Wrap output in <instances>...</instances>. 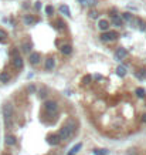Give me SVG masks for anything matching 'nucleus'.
Masks as SVG:
<instances>
[{"mask_svg":"<svg viewBox=\"0 0 146 155\" xmlns=\"http://www.w3.org/2000/svg\"><path fill=\"white\" fill-rule=\"evenodd\" d=\"M121 19H122V20H126V22H132V19H133V16H132L131 13H122V16H121Z\"/></svg>","mask_w":146,"mask_h":155,"instance_id":"6ab92c4d","label":"nucleus"},{"mask_svg":"<svg viewBox=\"0 0 146 155\" xmlns=\"http://www.w3.org/2000/svg\"><path fill=\"white\" fill-rule=\"evenodd\" d=\"M135 93H136V95L139 97V98H143L146 95V93H145V90L142 88V87H138V88L135 90Z\"/></svg>","mask_w":146,"mask_h":155,"instance_id":"f3484780","label":"nucleus"},{"mask_svg":"<svg viewBox=\"0 0 146 155\" xmlns=\"http://www.w3.org/2000/svg\"><path fill=\"white\" fill-rule=\"evenodd\" d=\"M90 81H91V76H87V77H84V83H85V84H88Z\"/></svg>","mask_w":146,"mask_h":155,"instance_id":"cd10ccee","label":"nucleus"},{"mask_svg":"<svg viewBox=\"0 0 146 155\" xmlns=\"http://www.w3.org/2000/svg\"><path fill=\"white\" fill-rule=\"evenodd\" d=\"M24 22H26V24H33V23H35V19L31 17V16H26L24 17Z\"/></svg>","mask_w":146,"mask_h":155,"instance_id":"412c9836","label":"nucleus"},{"mask_svg":"<svg viewBox=\"0 0 146 155\" xmlns=\"http://www.w3.org/2000/svg\"><path fill=\"white\" fill-rule=\"evenodd\" d=\"M13 66L16 67V68H22L23 67V58L20 55L14 54V57H13Z\"/></svg>","mask_w":146,"mask_h":155,"instance_id":"423d86ee","label":"nucleus"},{"mask_svg":"<svg viewBox=\"0 0 146 155\" xmlns=\"http://www.w3.org/2000/svg\"><path fill=\"white\" fill-rule=\"evenodd\" d=\"M3 117H4V121H6V125H11V118H13V107L11 104H4L3 105Z\"/></svg>","mask_w":146,"mask_h":155,"instance_id":"f03ea898","label":"nucleus"},{"mask_svg":"<svg viewBox=\"0 0 146 155\" xmlns=\"http://www.w3.org/2000/svg\"><path fill=\"white\" fill-rule=\"evenodd\" d=\"M60 11H61L63 14H65L67 17H71V11H70V7H68L67 4H63V6L60 7Z\"/></svg>","mask_w":146,"mask_h":155,"instance_id":"dca6fc26","label":"nucleus"},{"mask_svg":"<svg viewBox=\"0 0 146 155\" xmlns=\"http://www.w3.org/2000/svg\"><path fill=\"white\" fill-rule=\"evenodd\" d=\"M142 121L146 122V114H143V117H142Z\"/></svg>","mask_w":146,"mask_h":155,"instance_id":"2f4dec72","label":"nucleus"},{"mask_svg":"<svg viewBox=\"0 0 146 155\" xmlns=\"http://www.w3.org/2000/svg\"><path fill=\"white\" fill-rule=\"evenodd\" d=\"M116 74L119 77H125L126 76V67L125 66H118L116 67Z\"/></svg>","mask_w":146,"mask_h":155,"instance_id":"ddd939ff","label":"nucleus"},{"mask_svg":"<svg viewBox=\"0 0 146 155\" xmlns=\"http://www.w3.org/2000/svg\"><path fill=\"white\" fill-rule=\"evenodd\" d=\"M30 48H31V44H30V43H24V46H23V51L29 53V51H30Z\"/></svg>","mask_w":146,"mask_h":155,"instance_id":"b1692460","label":"nucleus"},{"mask_svg":"<svg viewBox=\"0 0 146 155\" xmlns=\"http://www.w3.org/2000/svg\"><path fill=\"white\" fill-rule=\"evenodd\" d=\"M78 1H81V3H82V4H84V0H78Z\"/></svg>","mask_w":146,"mask_h":155,"instance_id":"473e14b6","label":"nucleus"},{"mask_svg":"<svg viewBox=\"0 0 146 155\" xmlns=\"http://www.w3.org/2000/svg\"><path fill=\"white\" fill-rule=\"evenodd\" d=\"M44 108L48 111V112H56V111L58 110V105H57L56 101H45Z\"/></svg>","mask_w":146,"mask_h":155,"instance_id":"20e7f679","label":"nucleus"},{"mask_svg":"<svg viewBox=\"0 0 146 155\" xmlns=\"http://www.w3.org/2000/svg\"><path fill=\"white\" fill-rule=\"evenodd\" d=\"M99 37H101L102 41L106 43V41H113V40H116V39H118V34L115 33V32H105V33H102Z\"/></svg>","mask_w":146,"mask_h":155,"instance_id":"7ed1b4c3","label":"nucleus"},{"mask_svg":"<svg viewBox=\"0 0 146 155\" xmlns=\"http://www.w3.org/2000/svg\"><path fill=\"white\" fill-rule=\"evenodd\" d=\"M112 23H113V26H116V27L124 26V20L119 16H116V14H112Z\"/></svg>","mask_w":146,"mask_h":155,"instance_id":"6e6552de","label":"nucleus"},{"mask_svg":"<svg viewBox=\"0 0 146 155\" xmlns=\"http://www.w3.org/2000/svg\"><path fill=\"white\" fill-rule=\"evenodd\" d=\"M6 39H7V33L4 30H0V43H4Z\"/></svg>","mask_w":146,"mask_h":155,"instance_id":"aec40b11","label":"nucleus"},{"mask_svg":"<svg viewBox=\"0 0 146 155\" xmlns=\"http://www.w3.org/2000/svg\"><path fill=\"white\" fill-rule=\"evenodd\" d=\"M60 137L58 135H51V137H48V144L50 145H58L60 144Z\"/></svg>","mask_w":146,"mask_h":155,"instance_id":"9b49d317","label":"nucleus"},{"mask_svg":"<svg viewBox=\"0 0 146 155\" xmlns=\"http://www.w3.org/2000/svg\"><path fill=\"white\" fill-rule=\"evenodd\" d=\"M56 66V61H54V58H47L45 60V70L47 71H51L53 68Z\"/></svg>","mask_w":146,"mask_h":155,"instance_id":"9d476101","label":"nucleus"},{"mask_svg":"<svg viewBox=\"0 0 146 155\" xmlns=\"http://www.w3.org/2000/svg\"><path fill=\"white\" fill-rule=\"evenodd\" d=\"M90 17L91 19H97V17H98V13H97L95 10H91L90 11Z\"/></svg>","mask_w":146,"mask_h":155,"instance_id":"a878e982","label":"nucleus"},{"mask_svg":"<svg viewBox=\"0 0 146 155\" xmlns=\"http://www.w3.org/2000/svg\"><path fill=\"white\" fill-rule=\"evenodd\" d=\"M128 55V50L124 48V47H119L118 50H116V53H115V60H122Z\"/></svg>","mask_w":146,"mask_h":155,"instance_id":"39448f33","label":"nucleus"},{"mask_svg":"<svg viewBox=\"0 0 146 155\" xmlns=\"http://www.w3.org/2000/svg\"><path fill=\"white\" fill-rule=\"evenodd\" d=\"M81 148H82V144H81V142H78L77 145H74V147L71 148V151H70L67 155H75L79 151V149H81Z\"/></svg>","mask_w":146,"mask_h":155,"instance_id":"4468645a","label":"nucleus"},{"mask_svg":"<svg viewBox=\"0 0 146 155\" xmlns=\"http://www.w3.org/2000/svg\"><path fill=\"white\" fill-rule=\"evenodd\" d=\"M53 11H54L53 6H47V7H45V13H47V14H53Z\"/></svg>","mask_w":146,"mask_h":155,"instance_id":"393cba45","label":"nucleus"},{"mask_svg":"<svg viewBox=\"0 0 146 155\" xmlns=\"http://www.w3.org/2000/svg\"><path fill=\"white\" fill-rule=\"evenodd\" d=\"M40 58H41L40 53H31V54H30V63H31V64H38Z\"/></svg>","mask_w":146,"mask_h":155,"instance_id":"1a4fd4ad","label":"nucleus"},{"mask_svg":"<svg viewBox=\"0 0 146 155\" xmlns=\"http://www.w3.org/2000/svg\"><path fill=\"white\" fill-rule=\"evenodd\" d=\"M4 142H6V145H9V147L14 145V144H16V137H14V135H6Z\"/></svg>","mask_w":146,"mask_h":155,"instance_id":"f8f14e48","label":"nucleus"},{"mask_svg":"<svg viewBox=\"0 0 146 155\" xmlns=\"http://www.w3.org/2000/svg\"><path fill=\"white\" fill-rule=\"evenodd\" d=\"M10 80V76L7 73H0V83H7Z\"/></svg>","mask_w":146,"mask_h":155,"instance_id":"a211bd4d","label":"nucleus"},{"mask_svg":"<svg viewBox=\"0 0 146 155\" xmlns=\"http://www.w3.org/2000/svg\"><path fill=\"white\" fill-rule=\"evenodd\" d=\"M74 130H75V124H74V121H68V124L67 125H64V127L61 128L60 134H58L60 140H67V138H70V137H72Z\"/></svg>","mask_w":146,"mask_h":155,"instance_id":"f257e3e1","label":"nucleus"},{"mask_svg":"<svg viewBox=\"0 0 146 155\" xmlns=\"http://www.w3.org/2000/svg\"><path fill=\"white\" fill-rule=\"evenodd\" d=\"M98 27H99L101 30H104V32H106V30H109V22L105 20V19H102V20L98 22Z\"/></svg>","mask_w":146,"mask_h":155,"instance_id":"0eeeda50","label":"nucleus"},{"mask_svg":"<svg viewBox=\"0 0 146 155\" xmlns=\"http://www.w3.org/2000/svg\"><path fill=\"white\" fill-rule=\"evenodd\" d=\"M29 91H30V93H34V91H35V87H34V86H30V87H29Z\"/></svg>","mask_w":146,"mask_h":155,"instance_id":"7c9ffc66","label":"nucleus"},{"mask_svg":"<svg viewBox=\"0 0 146 155\" xmlns=\"http://www.w3.org/2000/svg\"><path fill=\"white\" fill-rule=\"evenodd\" d=\"M136 77H139V78H146V71L143 70L142 73H136Z\"/></svg>","mask_w":146,"mask_h":155,"instance_id":"bb28decb","label":"nucleus"},{"mask_svg":"<svg viewBox=\"0 0 146 155\" xmlns=\"http://www.w3.org/2000/svg\"><path fill=\"white\" fill-rule=\"evenodd\" d=\"M61 53H63V54H67V55L71 54V53H72V47L70 44H64L61 47Z\"/></svg>","mask_w":146,"mask_h":155,"instance_id":"2eb2a0df","label":"nucleus"},{"mask_svg":"<svg viewBox=\"0 0 146 155\" xmlns=\"http://www.w3.org/2000/svg\"><path fill=\"white\" fill-rule=\"evenodd\" d=\"M57 24H58V29H60V30H61V29L65 26V24H63V22H61V20H58V22H57Z\"/></svg>","mask_w":146,"mask_h":155,"instance_id":"c85d7f7f","label":"nucleus"},{"mask_svg":"<svg viewBox=\"0 0 146 155\" xmlns=\"http://www.w3.org/2000/svg\"><path fill=\"white\" fill-rule=\"evenodd\" d=\"M45 93H47V90H43V91H40V97H41V98H44L45 95H47Z\"/></svg>","mask_w":146,"mask_h":155,"instance_id":"c756f323","label":"nucleus"},{"mask_svg":"<svg viewBox=\"0 0 146 155\" xmlns=\"http://www.w3.org/2000/svg\"><path fill=\"white\" fill-rule=\"evenodd\" d=\"M108 151H105V149H94V154L95 155H106Z\"/></svg>","mask_w":146,"mask_h":155,"instance_id":"5701e85b","label":"nucleus"},{"mask_svg":"<svg viewBox=\"0 0 146 155\" xmlns=\"http://www.w3.org/2000/svg\"><path fill=\"white\" fill-rule=\"evenodd\" d=\"M98 3V0H84V4L87 6H95Z\"/></svg>","mask_w":146,"mask_h":155,"instance_id":"4be33fe9","label":"nucleus"}]
</instances>
